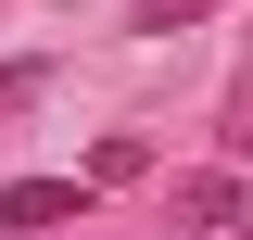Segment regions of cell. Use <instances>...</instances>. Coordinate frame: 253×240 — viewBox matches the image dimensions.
I'll return each mask as SVG.
<instances>
[{"label":"cell","instance_id":"cell-1","mask_svg":"<svg viewBox=\"0 0 253 240\" xmlns=\"http://www.w3.org/2000/svg\"><path fill=\"white\" fill-rule=\"evenodd\" d=\"M76 215H89V177H13V190H0V240L76 228Z\"/></svg>","mask_w":253,"mask_h":240},{"label":"cell","instance_id":"cell-2","mask_svg":"<svg viewBox=\"0 0 253 240\" xmlns=\"http://www.w3.org/2000/svg\"><path fill=\"white\" fill-rule=\"evenodd\" d=\"M203 13H228V0H126V38H177V26H203Z\"/></svg>","mask_w":253,"mask_h":240},{"label":"cell","instance_id":"cell-3","mask_svg":"<svg viewBox=\"0 0 253 240\" xmlns=\"http://www.w3.org/2000/svg\"><path fill=\"white\" fill-rule=\"evenodd\" d=\"M177 215H190V228H228L241 190H228V177H177Z\"/></svg>","mask_w":253,"mask_h":240},{"label":"cell","instance_id":"cell-4","mask_svg":"<svg viewBox=\"0 0 253 240\" xmlns=\"http://www.w3.org/2000/svg\"><path fill=\"white\" fill-rule=\"evenodd\" d=\"M215 139H228V152H253V63L228 76V126H215Z\"/></svg>","mask_w":253,"mask_h":240},{"label":"cell","instance_id":"cell-5","mask_svg":"<svg viewBox=\"0 0 253 240\" xmlns=\"http://www.w3.org/2000/svg\"><path fill=\"white\" fill-rule=\"evenodd\" d=\"M38 89H51V63H0V114H26Z\"/></svg>","mask_w":253,"mask_h":240},{"label":"cell","instance_id":"cell-6","mask_svg":"<svg viewBox=\"0 0 253 240\" xmlns=\"http://www.w3.org/2000/svg\"><path fill=\"white\" fill-rule=\"evenodd\" d=\"M241 240H253V215H241Z\"/></svg>","mask_w":253,"mask_h":240}]
</instances>
